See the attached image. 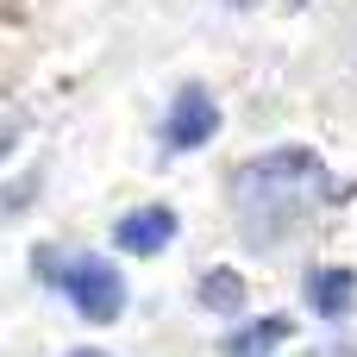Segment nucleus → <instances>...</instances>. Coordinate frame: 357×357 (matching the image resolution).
Wrapping results in <instances>:
<instances>
[{"label": "nucleus", "mask_w": 357, "mask_h": 357, "mask_svg": "<svg viewBox=\"0 0 357 357\" xmlns=\"http://www.w3.org/2000/svg\"><path fill=\"white\" fill-rule=\"evenodd\" d=\"M307 307H314L320 320H345L357 307V276L351 270H333V264L314 270V276H307Z\"/></svg>", "instance_id": "39448f33"}, {"label": "nucleus", "mask_w": 357, "mask_h": 357, "mask_svg": "<svg viewBox=\"0 0 357 357\" xmlns=\"http://www.w3.org/2000/svg\"><path fill=\"white\" fill-rule=\"evenodd\" d=\"M31 195H38V176H19V182H13V188L0 195V220H6V213H19V207H25Z\"/></svg>", "instance_id": "0eeeda50"}, {"label": "nucleus", "mask_w": 357, "mask_h": 357, "mask_svg": "<svg viewBox=\"0 0 357 357\" xmlns=\"http://www.w3.org/2000/svg\"><path fill=\"white\" fill-rule=\"evenodd\" d=\"M226 6H257V0H226Z\"/></svg>", "instance_id": "1a4fd4ad"}, {"label": "nucleus", "mask_w": 357, "mask_h": 357, "mask_svg": "<svg viewBox=\"0 0 357 357\" xmlns=\"http://www.w3.org/2000/svg\"><path fill=\"white\" fill-rule=\"evenodd\" d=\"M289 314H257V320H238V333H226L220 339V351L226 357H270L289 345Z\"/></svg>", "instance_id": "20e7f679"}, {"label": "nucleus", "mask_w": 357, "mask_h": 357, "mask_svg": "<svg viewBox=\"0 0 357 357\" xmlns=\"http://www.w3.org/2000/svg\"><path fill=\"white\" fill-rule=\"evenodd\" d=\"M63 357H107L100 345H75V351H63Z\"/></svg>", "instance_id": "6e6552de"}, {"label": "nucleus", "mask_w": 357, "mask_h": 357, "mask_svg": "<svg viewBox=\"0 0 357 357\" xmlns=\"http://www.w3.org/2000/svg\"><path fill=\"white\" fill-rule=\"evenodd\" d=\"M195 301H201L207 314H226V320H238V314H245V276H238L232 264H213V270L195 282Z\"/></svg>", "instance_id": "423d86ee"}, {"label": "nucleus", "mask_w": 357, "mask_h": 357, "mask_svg": "<svg viewBox=\"0 0 357 357\" xmlns=\"http://www.w3.org/2000/svg\"><path fill=\"white\" fill-rule=\"evenodd\" d=\"M213 132H220V100H213L201 82H188V88L169 100V119H163V144H169V151H201Z\"/></svg>", "instance_id": "f03ea898"}, {"label": "nucleus", "mask_w": 357, "mask_h": 357, "mask_svg": "<svg viewBox=\"0 0 357 357\" xmlns=\"http://www.w3.org/2000/svg\"><path fill=\"white\" fill-rule=\"evenodd\" d=\"M169 245H176V207H163V201H144L113 226V251H126V257H163Z\"/></svg>", "instance_id": "7ed1b4c3"}, {"label": "nucleus", "mask_w": 357, "mask_h": 357, "mask_svg": "<svg viewBox=\"0 0 357 357\" xmlns=\"http://www.w3.org/2000/svg\"><path fill=\"white\" fill-rule=\"evenodd\" d=\"M56 289L75 301V314H82L88 326H113V320L126 314V282H119V270H113L107 257H75V264H63V270H56Z\"/></svg>", "instance_id": "f257e3e1"}]
</instances>
